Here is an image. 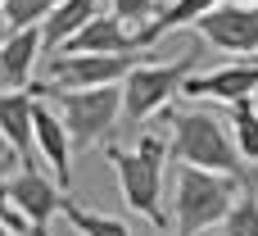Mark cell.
Returning a JSON list of instances; mask_svg holds the SVG:
<instances>
[{
	"label": "cell",
	"mask_w": 258,
	"mask_h": 236,
	"mask_svg": "<svg viewBox=\"0 0 258 236\" xmlns=\"http://www.w3.org/2000/svg\"><path fill=\"white\" fill-rule=\"evenodd\" d=\"M172 155V146H163L159 132H145L136 141V150H122V146H104V159L118 177V191L127 200V209H136L141 218H150L159 232L172 223L168 209H163V159Z\"/></svg>",
	"instance_id": "cell-1"
},
{
	"label": "cell",
	"mask_w": 258,
	"mask_h": 236,
	"mask_svg": "<svg viewBox=\"0 0 258 236\" xmlns=\"http://www.w3.org/2000/svg\"><path fill=\"white\" fill-rule=\"evenodd\" d=\"M168 123H172V159L177 164L209 168V173H222V177H236V182L249 177V164L240 159V150L231 141V127H222L209 109H190V114L168 109Z\"/></svg>",
	"instance_id": "cell-2"
},
{
	"label": "cell",
	"mask_w": 258,
	"mask_h": 236,
	"mask_svg": "<svg viewBox=\"0 0 258 236\" xmlns=\"http://www.w3.org/2000/svg\"><path fill=\"white\" fill-rule=\"evenodd\" d=\"M240 186L245 182H236V177H222V173L181 164L177 168V196H172L177 236H200V232H209V227H222V218L240 200Z\"/></svg>",
	"instance_id": "cell-3"
},
{
	"label": "cell",
	"mask_w": 258,
	"mask_h": 236,
	"mask_svg": "<svg viewBox=\"0 0 258 236\" xmlns=\"http://www.w3.org/2000/svg\"><path fill=\"white\" fill-rule=\"evenodd\" d=\"M200 68V45H190L186 55L168 59V64H136L122 82V118L136 127L145 123L150 114H163L172 96L186 91V82L195 77Z\"/></svg>",
	"instance_id": "cell-4"
},
{
	"label": "cell",
	"mask_w": 258,
	"mask_h": 236,
	"mask_svg": "<svg viewBox=\"0 0 258 236\" xmlns=\"http://www.w3.org/2000/svg\"><path fill=\"white\" fill-rule=\"evenodd\" d=\"M32 96H54V109L73 136V146L91 150L100 146L113 123L122 118V86H95V91H54V86H32Z\"/></svg>",
	"instance_id": "cell-5"
},
{
	"label": "cell",
	"mask_w": 258,
	"mask_h": 236,
	"mask_svg": "<svg viewBox=\"0 0 258 236\" xmlns=\"http://www.w3.org/2000/svg\"><path fill=\"white\" fill-rule=\"evenodd\" d=\"M195 36H204L213 50L236 55V59H254L258 55V5L245 0H222L218 9H209L195 23Z\"/></svg>",
	"instance_id": "cell-6"
},
{
	"label": "cell",
	"mask_w": 258,
	"mask_h": 236,
	"mask_svg": "<svg viewBox=\"0 0 258 236\" xmlns=\"http://www.w3.org/2000/svg\"><path fill=\"white\" fill-rule=\"evenodd\" d=\"M136 68V55H50V82L59 91H95V86H122Z\"/></svg>",
	"instance_id": "cell-7"
},
{
	"label": "cell",
	"mask_w": 258,
	"mask_h": 236,
	"mask_svg": "<svg viewBox=\"0 0 258 236\" xmlns=\"http://www.w3.org/2000/svg\"><path fill=\"white\" fill-rule=\"evenodd\" d=\"M181 96H190V100H218V105L254 100L258 96V64L254 59H236V64H222L213 73H195Z\"/></svg>",
	"instance_id": "cell-8"
},
{
	"label": "cell",
	"mask_w": 258,
	"mask_h": 236,
	"mask_svg": "<svg viewBox=\"0 0 258 236\" xmlns=\"http://www.w3.org/2000/svg\"><path fill=\"white\" fill-rule=\"evenodd\" d=\"M14 209L32 223V236H50V218L63 209V191L45 173H36V164H23V173L14 177Z\"/></svg>",
	"instance_id": "cell-9"
},
{
	"label": "cell",
	"mask_w": 258,
	"mask_h": 236,
	"mask_svg": "<svg viewBox=\"0 0 258 236\" xmlns=\"http://www.w3.org/2000/svg\"><path fill=\"white\" fill-rule=\"evenodd\" d=\"M0 141L9 159L36 164V96L32 91H0Z\"/></svg>",
	"instance_id": "cell-10"
},
{
	"label": "cell",
	"mask_w": 258,
	"mask_h": 236,
	"mask_svg": "<svg viewBox=\"0 0 258 236\" xmlns=\"http://www.w3.org/2000/svg\"><path fill=\"white\" fill-rule=\"evenodd\" d=\"M141 45H136V32L109 9V14H95L59 55H136Z\"/></svg>",
	"instance_id": "cell-11"
},
{
	"label": "cell",
	"mask_w": 258,
	"mask_h": 236,
	"mask_svg": "<svg viewBox=\"0 0 258 236\" xmlns=\"http://www.w3.org/2000/svg\"><path fill=\"white\" fill-rule=\"evenodd\" d=\"M45 50L41 27H23L9 32L0 41V91H32V68Z\"/></svg>",
	"instance_id": "cell-12"
},
{
	"label": "cell",
	"mask_w": 258,
	"mask_h": 236,
	"mask_svg": "<svg viewBox=\"0 0 258 236\" xmlns=\"http://www.w3.org/2000/svg\"><path fill=\"white\" fill-rule=\"evenodd\" d=\"M36 155H41V164L54 168L59 191H68L73 186V136L45 100H36Z\"/></svg>",
	"instance_id": "cell-13"
},
{
	"label": "cell",
	"mask_w": 258,
	"mask_h": 236,
	"mask_svg": "<svg viewBox=\"0 0 258 236\" xmlns=\"http://www.w3.org/2000/svg\"><path fill=\"white\" fill-rule=\"evenodd\" d=\"M222 0H172L168 9H159L141 32H136V45L141 50H150V45H159L163 36H172V32H181V27H195L209 9H218Z\"/></svg>",
	"instance_id": "cell-14"
},
{
	"label": "cell",
	"mask_w": 258,
	"mask_h": 236,
	"mask_svg": "<svg viewBox=\"0 0 258 236\" xmlns=\"http://www.w3.org/2000/svg\"><path fill=\"white\" fill-rule=\"evenodd\" d=\"M100 14V0H59V9L41 23V36H45V50L50 55H59L91 18Z\"/></svg>",
	"instance_id": "cell-15"
},
{
	"label": "cell",
	"mask_w": 258,
	"mask_h": 236,
	"mask_svg": "<svg viewBox=\"0 0 258 236\" xmlns=\"http://www.w3.org/2000/svg\"><path fill=\"white\" fill-rule=\"evenodd\" d=\"M73 227L82 236H132V227L122 223V218H109V214H95V209H86V205H77V200H63V209H59Z\"/></svg>",
	"instance_id": "cell-16"
},
{
	"label": "cell",
	"mask_w": 258,
	"mask_h": 236,
	"mask_svg": "<svg viewBox=\"0 0 258 236\" xmlns=\"http://www.w3.org/2000/svg\"><path fill=\"white\" fill-rule=\"evenodd\" d=\"M227 114H231V141H236L240 159L245 164H258V109H254V100L227 105Z\"/></svg>",
	"instance_id": "cell-17"
},
{
	"label": "cell",
	"mask_w": 258,
	"mask_h": 236,
	"mask_svg": "<svg viewBox=\"0 0 258 236\" xmlns=\"http://www.w3.org/2000/svg\"><path fill=\"white\" fill-rule=\"evenodd\" d=\"M59 9V0H5V27L9 32H23V27H41L50 14Z\"/></svg>",
	"instance_id": "cell-18"
},
{
	"label": "cell",
	"mask_w": 258,
	"mask_h": 236,
	"mask_svg": "<svg viewBox=\"0 0 258 236\" xmlns=\"http://www.w3.org/2000/svg\"><path fill=\"white\" fill-rule=\"evenodd\" d=\"M222 236H258V196L254 191H240V200L222 218Z\"/></svg>",
	"instance_id": "cell-19"
},
{
	"label": "cell",
	"mask_w": 258,
	"mask_h": 236,
	"mask_svg": "<svg viewBox=\"0 0 258 236\" xmlns=\"http://www.w3.org/2000/svg\"><path fill=\"white\" fill-rule=\"evenodd\" d=\"M9 164H14V159H5V164H0V223H5V227H14L18 236H32V223L14 209V177H9Z\"/></svg>",
	"instance_id": "cell-20"
},
{
	"label": "cell",
	"mask_w": 258,
	"mask_h": 236,
	"mask_svg": "<svg viewBox=\"0 0 258 236\" xmlns=\"http://www.w3.org/2000/svg\"><path fill=\"white\" fill-rule=\"evenodd\" d=\"M109 5H113V14H118L127 27H136V32L159 14V9H154V0H109Z\"/></svg>",
	"instance_id": "cell-21"
},
{
	"label": "cell",
	"mask_w": 258,
	"mask_h": 236,
	"mask_svg": "<svg viewBox=\"0 0 258 236\" xmlns=\"http://www.w3.org/2000/svg\"><path fill=\"white\" fill-rule=\"evenodd\" d=\"M0 236H18V232H14V227H5V223H0Z\"/></svg>",
	"instance_id": "cell-22"
},
{
	"label": "cell",
	"mask_w": 258,
	"mask_h": 236,
	"mask_svg": "<svg viewBox=\"0 0 258 236\" xmlns=\"http://www.w3.org/2000/svg\"><path fill=\"white\" fill-rule=\"evenodd\" d=\"M0 18H5V0H0Z\"/></svg>",
	"instance_id": "cell-23"
},
{
	"label": "cell",
	"mask_w": 258,
	"mask_h": 236,
	"mask_svg": "<svg viewBox=\"0 0 258 236\" xmlns=\"http://www.w3.org/2000/svg\"><path fill=\"white\" fill-rule=\"evenodd\" d=\"M245 5H258V0H245Z\"/></svg>",
	"instance_id": "cell-24"
},
{
	"label": "cell",
	"mask_w": 258,
	"mask_h": 236,
	"mask_svg": "<svg viewBox=\"0 0 258 236\" xmlns=\"http://www.w3.org/2000/svg\"><path fill=\"white\" fill-rule=\"evenodd\" d=\"M254 109H258V96H254Z\"/></svg>",
	"instance_id": "cell-25"
},
{
	"label": "cell",
	"mask_w": 258,
	"mask_h": 236,
	"mask_svg": "<svg viewBox=\"0 0 258 236\" xmlns=\"http://www.w3.org/2000/svg\"><path fill=\"white\" fill-rule=\"evenodd\" d=\"M254 64H258V55H254Z\"/></svg>",
	"instance_id": "cell-26"
}]
</instances>
